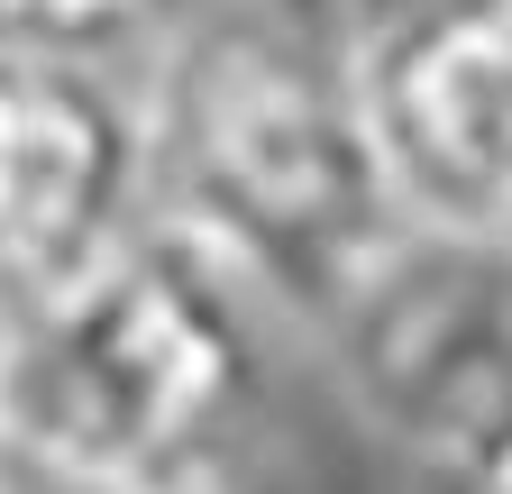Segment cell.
<instances>
[{"instance_id":"6da1fadb","label":"cell","mask_w":512,"mask_h":494,"mask_svg":"<svg viewBox=\"0 0 512 494\" xmlns=\"http://www.w3.org/2000/svg\"><path fill=\"white\" fill-rule=\"evenodd\" d=\"M138 110L156 211L302 321H330L412 229L348 0H202L174 19Z\"/></svg>"},{"instance_id":"7a4b0ae2","label":"cell","mask_w":512,"mask_h":494,"mask_svg":"<svg viewBox=\"0 0 512 494\" xmlns=\"http://www.w3.org/2000/svg\"><path fill=\"white\" fill-rule=\"evenodd\" d=\"M256 412L247 284L165 211L64 302L0 321V440L128 494H202Z\"/></svg>"},{"instance_id":"3957f363","label":"cell","mask_w":512,"mask_h":494,"mask_svg":"<svg viewBox=\"0 0 512 494\" xmlns=\"http://www.w3.org/2000/svg\"><path fill=\"white\" fill-rule=\"evenodd\" d=\"M320 330L357 412L403 449L476 467L512 430V238L412 220Z\"/></svg>"},{"instance_id":"277c9868","label":"cell","mask_w":512,"mask_h":494,"mask_svg":"<svg viewBox=\"0 0 512 494\" xmlns=\"http://www.w3.org/2000/svg\"><path fill=\"white\" fill-rule=\"evenodd\" d=\"M156 220L147 110L74 55L0 46V321L64 302Z\"/></svg>"},{"instance_id":"5b68a950","label":"cell","mask_w":512,"mask_h":494,"mask_svg":"<svg viewBox=\"0 0 512 494\" xmlns=\"http://www.w3.org/2000/svg\"><path fill=\"white\" fill-rule=\"evenodd\" d=\"M375 138L421 229L512 238V0H412L366 28Z\"/></svg>"},{"instance_id":"8992f818","label":"cell","mask_w":512,"mask_h":494,"mask_svg":"<svg viewBox=\"0 0 512 494\" xmlns=\"http://www.w3.org/2000/svg\"><path fill=\"white\" fill-rule=\"evenodd\" d=\"M156 19H165V0H0V46L101 65L110 46L147 37Z\"/></svg>"},{"instance_id":"52a82bcc","label":"cell","mask_w":512,"mask_h":494,"mask_svg":"<svg viewBox=\"0 0 512 494\" xmlns=\"http://www.w3.org/2000/svg\"><path fill=\"white\" fill-rule=\"evenodd\" d=\"M0 494H128V485H101V476H74V467H46L28 449L0 440Z\"/></svg>"},{"instance_id":"ba28073f","label":"cell","mask_w":512,"mask_h":494,"mask_svg":"<svg viewBox=\"0 0 512 494\" xmlns=\"http://www.w3.org/2000/svg\"><path fill=\"white\" fill-rule=\"evenodd\" d=\"M467 476H476V494H512V430H503V440H494Z\"/></svg>"}]
</instances>
